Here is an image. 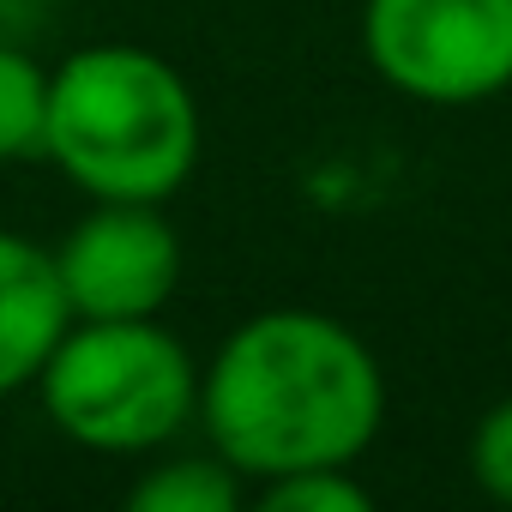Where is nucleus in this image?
<instances>
[{"label":"nucleus","instance_id":"nucleus-4","mask_svg":"<svg viewBox=\"0 0 512 512\" xmlns=\"http://www.w3.org/2000/svg\"><path fill=\"white\" fill-rule=\"evenodd\" d=\"M362 55L410 103H488L512 91V0H362Z\"/></svg>","mask_w":512,"mask_h":512},{"label":"nucleus","instance_id":"nucleus-2","mask_svg":"<svg viewBox=\"0 0 512 512\" xmlns=\"http://www.w3.org/2000/svg\"><path fill=\"white\" fill-rule=\"evenodd\" d=\"M199 145V97L157 49L91 43L49 73L43 157L85 199L163 205L193 181Z\"/></svg>","mask_w":512,"mask_h":512},{"label":"nucleus","instance_id":"nucleus-1","mask_svg":"<svg viewBox=\"0 0 512 512\" xmlns=\"http://www.w3.org/2000/svg\"><path fill=\"white\" fill-rule=\"evenodd\" d=\"M386 422L374 350L320 308L241 320L199 368L205 446L241 482H278L314 464H356Z\"/></svg>","mask_w":512,"mask_h":512},{"label":"nucleus","instance_id":"nucleus-11","mask_svg":"<svg viewBox=\"0 0 512 512\" xmlns=\"http://www.w3.org/2000/svg\"><path fill=\"white\" fill-rule=\"evenodd\" d=\"M13 7H19V0H13ZM25 7H61V0H25Z\"/></svg>","mask_w":512,"mask_h":512},{"label":"nucleus","instance_id":"nucleus-9","mask_svg":"<svg viewBox=\"0 0 512 512\" xmlns=\"http://www.w3.org/2000/svg\"><path fill=\"white\" fill-rule=\"evenodd\" d=\"M260 506L266 512H368L374 494L350 476V464H314V470L260 482Z\"/></svg>","mask_w":512,"mask_h":512},{"label":"nucleus","instance_id":"nucleus-5","mask_svg":"<svg viewBox=\"0 0 512 512\" xmlns=\"http://www.w3.org/2000/svg\"><path fill=\"white\" fill-rule=\"evenodd\" d=\"M55 272L73 320H157L181 290V235L163 205L91 199L55 247Z\"/></svg>","mask_w":512,"mask_h":512},{"label":"nucleus","instance_id":"nucleus-10","mask_svg":"<svg viewBox=\"0 0 512 512\" xmlns=\"http://www.w3.org/2000/svg\"><path fill=\"white\" fill-rule=\"evenodd\" d=\"M470 476L488 500L512 506V398L482 410V422L470 434Z\"/></svg>","mask_w":512,"mask_h":512},{"label":"nucleus","instance_id":"nucleus-12","mask_svg":"<svg viewBox=\"0 0 512 512\" xmlns=\"http://www.w3.org/2000/svg\"><path fill=\"white\" fill-rule=\"evenodd\" d=\"M7 7H13V0H0V19H7Z\"/></svg>","mask_w":512,"mask_h":512},{"label":"nucleus","instance_id":"nucleus-3","mask_svg":"<svg viewBox=\"0 0 512 512\" xmlns=\"http://www.w3.org/2000/svg\"><path fill=\"white\" fill-rule=\"evenodd\" d=\"M37 398L73 446L145 458L199 422V362L157 320H73L37 374Z\"/></svg>","mask_w":512,"mask_h":512},{"label":"nucleus","instance_id":"nucleus-7","mask_svg":"<svg viewBox=\"0 0 512 512\" xmlns=\"http://www.w3.org/2000/svg\"><path fill=\"white\" fill-rule=\"evenodd\" d=\"M241 494H247V482L235 476V464H223L205 446V452H175V458H157L151 470H139L127 488V506L133 512H235Z\"/></svg>","mask_w":512,"mask_h":512},{"label":"nucleus","instance_id":"nucleus-8","mask_svg":"<svg viewBox=\"0 0 512 512\" xmlns=\"http://www.w3.org/2000/svg\"><path fill=\"white\" fill-rule=\"evenodd\" d=\"M43 121H49V67L0 43V163L43 157Z\"/></svg>","mask_w":512,"mask_h":512},{"label":"nucleus","instance_id":"nucleus-6","mask_svg":"<svg viewBox=\"0 0 512 512\" xmlns=\"http://www.w3.org/2000/svg\"><path fill=\"white\" fill-rule=\"evenodd\" d=\"M67 326L73 308L55 272V253L19 229H0V398L37 386Z\"/></svg>","mask_w":512,"mask_h":512}]
</instances>
